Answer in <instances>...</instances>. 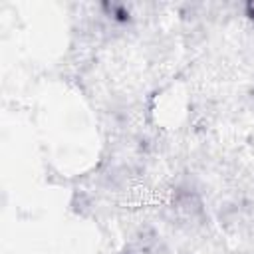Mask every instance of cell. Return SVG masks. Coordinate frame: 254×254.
Here are the masks:
<instances>
[{"label": "cell", "instance_id": "1", "mask_svg": "<svg viewBox=\"0 0 254 254\" xmlns=\"http://www.w3.org/2000/svg\"><path fill=\"white\" fill-rule=\"evenodd\" d=\"M248 14L254 18V4H250V6H248Z\"/></svg>", "mask_w": 254, "mask_h": 254}]
</instances>
